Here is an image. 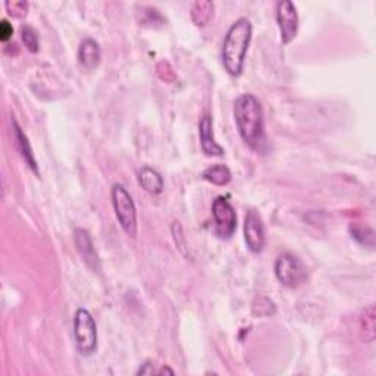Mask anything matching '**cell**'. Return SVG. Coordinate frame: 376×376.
Masks as SVG:
<instances>
[{
  "instance_id": "cell-13",
  "label": "cell",
  "mask_w": 376,
  "mask_h": 376,
  "mask_svg": "<svg viewBox=\"0 0 376 376\" xmlns=\"http://www.w3.org/2000/svg\"><path fill=\"white\" fill-rule=\"evenodd\" d=\"M139 182L144 188L147 193H150L153 196H157L164 191V178L160 173L150 168V166H144L139 172Z\"/></svg>"
},
{
  "instance_id": "cell-2",
  "label": "cell",
  "mask_w": 376,
  "mask_h": 376,
  "mask_svg": "<svg viewBox=\"0 0 376 376\" xmlns=\"http://www.w3.org/2000/svg\"><path fill=\"white\" fill-rule=\"evenodd\" d=\"M253 25L249 18H238L228 29L222 43V63L231 77H240L251 42Z\"/></svg>"
},
{
  "instance_id": "cell-6",
  "label": "cell",
  "mask_w": 376,
  "mask_h": 376,
  "mask_svg": "<svg viewBox=\"0 0 376 376\" xmlns=\"http://www.w3.org/2000/svg\"><path fill=\"white\" fill-rule=\"evenodd\" d=\"M212 214L214 219V231L221 238H231L237 230V213L230 200L219 196L213 200Z\"/></svg>"
},
{
  "instance_id": "cell-18",
  "label": "cell",
  "mask_w": 376,
  "mask_h": 376,
  "mask_svg": "<svg viewBox=\"0 0 376 376\" xmlns=\"http://www.w3.org/2000/svg\"><path fill=\"white\" fill-rule=\"evenodd\" d=\"M361 329L365 331V341L372 343L375 338V311L373 306H369L365 311V316L361 319Z\"/></svg>"
},
{
  "instance_id": "cell-4",
  "label": "cell",
  "mask_w": 376,
  "mask_h": 376,
  "mask_svg": "<svg viewBox=\"0 0 376 376\" xmlns=\"http://www.w3.org/2000/svg\"><path fill=\"white\" fill-rule=\"evenodd\" d=\"M112 205L115 217L128 237L137 235V209L136 203L123 184H115L112 187Z\"/></svg>"
},
{
  "instance_id": "cell-20",
  "label": "cell",
  "mask_w": 376,
  "mask_h": 376,
  "mask_svg": "<svg viewBox=\"0 0 376 376\" xmlns=\"http://www.w3.org/2000/svg\"><path fill=\"white\" fill-rule=\"evenodd\" d=\"M13 36V26L8 19H2L0 21V40H2L3 43H8L9 40Z\"/></svg>"
},
{
  "instance_id": "cell-14",
  "label": "cell",
  "mask_w": 376,
  "mask_h": 376,
  "mask_svg": "<svg viewBox=\"0 0 376 376\" xmlns=\"http://www.w3.org/2000/svg\"><path fill=\"white\" fill-rule=\"evenodd\" d=\"M201 178L213 184V185L224 187L226 184H230L233 175H231L230 168L225 166V165H221V164H217V165H212V166L206 168L203 171V173H201Z\"/></svg>"
},
{
  "instance_id": "cell-19",
  "label": "cell",
  "mask_w": 376,
  "mask_h": 376,
  "mask_svg": "<svg viewBox=\"0 0 376 376\" xmlns=\"http://www.w3.org/2000/svg\"><path fill=\"white\" fill-rule=\"evenodd\" d=\"M5 8L10 17L22 18L26 15V10H29V2H24V0H9V2L5 3Z\"/></svg>"
},
{
  "instance_id": "cell-8",
  "label": "cell",
  "mask_w": 376,
  "mask_h": 376,
  "mask_svg": "<svg viewBox=\"0 0 376 376\" xmlns=\"http://www.w3.org/2000/svg\"><path fill=\"white\" fill-rule=\"evenodd\" d=\"M244 240L251 253H260L265 247V226L256 210H249L244 219Z\"/></svg>"
},
{
  "instance_id": "cell-5",
  "label": "cell",
  "mask_w": 376,
  "mask_h": 376,
  "mask_svg": "<svg viewBox=\"0 0 376 376\" xmlns=\"http://www.w3.org/2000/svg\"><path fill=\"white\" fill-rule=\"evenodd\" d=\"M275 275L282 285L297 288L307 279V269L303 262L291 253H282L275 262Z\"/></svg>"
},
{
  "instance_id": "cell-9",
  "label": "cell",
  "mask_w": 376,
  "mask_h": 376,
  "mask_svg": "<svg viewBox=\"0 0 376 376\" xmlns=\"http://www.w3.org/2000/svg\"><path fill=\"white\" fill-rule=\"evenodd\" d=\"M198 136L201 150L207 156H224V147L217 141L213 134V123L209 115H203L198 123Z\"/></svg>"
},
{
  "instance_id": "cell-22",
  "label": "cell",
  "mask_w": 376,
  "mask_h": 376,
  "mask_svg": "<svg viewBox=\"0 0 376 376\" xmlns=\"http://www.w3.org/2000/svg\"><path fill=\"white\" fill-rule=\"evenodd\" d=\"M153 373H155V370H153V365L150 363V361H146L143 368H140L137 372V375H153Z\"/></svg>"
},
{
  "instance_id": "cell-3",
  "label": "cell",
  "mask_w": 376,
  "mask_h": 376,
  "mask_svg": "<svg viewBox=\"0 0 376 376\" xmlns=\"http://www.w3.org/2000/svg\"><path fill=\"white\" fill-rule=\"evenodd\" d=\"M74 340L81 356H91L97 350V325L93 315L84 307L74 315Z\"/></svg>"
},
{
  "instance_id": "cell-10",
  "label": "cell",
  "mask_w": 376,
  "mask_h": 376,
  "mask_svg": "<svg viewBox=\"0 0 376 376\" xmlns=\"http://www.w3.org/2000/svg\"><path fill=\"white\" fill-rule=\"evenodd\" d=\"M74 241L79 256L83 258L86 265H88L93 271H99L100 260L96 250H94V244L90 234L86 230H83V228H77L74 231Z\"/></svg>"
},
{
  "instance_id": "cell-1",
  "label": "cell",
  "mask_w": 376,
  "mask_h": 376,
  "mask_svg": "<svg viewBox=\"0 0 376 376\" xmlns=\"http://www.w3.org/2000/svg\"><path fill=\"white\" fill-rule=\"evenodd\" d=\"M234 119L243 141L253 150H262L266 139L260 102L253 94H241L234 103Z\"/></svg>"
},
{
  "instance_id": "cell-23",
  "label": "cell",
  "mask_w": 376,
  "mask_h": 376,
  "mask_svg": "<svg viewBox=\"0 0 376 376\" xmlns=\"http://www.w3.org/2000/svg\"><path fill=\"white\" fill-rule=\"evenodd\" d=\"M159 375H165V373H168V375H173V373H175V372H173L171 368H168V366H164L162 369H160L159 372H157Z\"/></svg>"
},
{
  "instance_id": "cell-11",
  "label": "cell",
  "mask_w": 376,
  "mask_h": 376,
  "mask_svg": "<svg viewBox=\"0 0 376 376\" xmlns=\"http://www.w3.org/2000/svg\"><path fill=\"white\" fill-rule=\"evenodd\" d=\"M12 134H13V140H15V144L18 147V150L22 156V159L26 162V165L30 166V169L36 173L37 177H40V171H38V164L34 157L33 149H31V143L26 137V134L24 130L19 127L15 119H12Z\"/></svg>"
},
{
  "instance_id": "cell-7",
  "label": "cell",
  "mask_w": 376,
  "mask_h": 376,
  "mask_svg": "<svg viewBox=\"0 0 376 376\" xmlns=\"http://www.w3.org/2000/svg\"><path fill=\"white\" fill-rule=\"evenodd\" d=\"M276 22L282 45H290L297 37L300 25L297 8L290 0H281L276 3Z\"/></svg>"
},
{
  "instance_id": "cell-21",
  "label": "cell",
  "mask_w": 376,
  "mask_h": 376,
  "mask_svg": "<svg viewBox=\"0 0 376 376\" xmlns=\"http://www.w3.org/2000/svg\"><path fill=\"white\" fill-rule=\"evenodd\" d=\"M368 230V228H365V231ZM370 233H373L372 230H368V238L369 240H361V244H365V241H366V246H370V247H373V234H370ZM352 235L353 237H357V235H363V228H357V226H352Z\"/></svg>"
},
{
  "instance_id": "cell-12",
  "label": "cell",
  "mask_w": 376,
  "mask_h": 376,
  "mask_svg": "<svg viewBox=\"0 0 376 376\" xmlns=\"http://www.w3.org/2000/svg\"><path fill=\"white\" fill-rule=\"evenodd\" d=\"M102 59V49L96 40L84 38L78 49V62L87 71L96 70Z\"/></svg>"
},
{
  "instance_id": "cell-15",
  "label": "cell",
  "mask_w": 376,
  "mask_h": 376,
  "mask_svg": "<svg viewBox=\"0 0 376 376\" xmlns=\"http://www.w3.org/2000/svg\"><path fill=\"white\" fill-rule=\"evenodd\" d=\"M214 5L210 0H197L191 5V19L197 26H205L213 18Z\"/></svg>"
},
{
  "instance_id": "cell-17",
  "label": "cell",
  "mask_w": 376,
  "mask_h": 376,
  "mask_svg": "<svg viewBox=\"0 0 376 376\" xmlns=\"http://www.w3.org/2000/svg\"><path fill=\"white\" fill-rule=\"evenodd\" d=\"M21 40L25 46V49L31 52V53H37L40 49V40H38V34L37 31L30 25H22L21 26Z\"/></svg>"
},
{
  "instance_id": "cell-16",
  "label": "cell",
  "mask_w": 376,
  "mask_h": 376,
  "mask_svg": "<svg viewBox=\"0 0 376 376\" xmlns=\"http://www.w3.org/2000/svg\"><path fill=\"white\" fill-rule=\"evenodd\" d=\"M251 312L254 316H258V318H269V316L275 315L276 306L272 300H269L267 297H258L253 303Z\"/></svg>"
}]
</instances>
